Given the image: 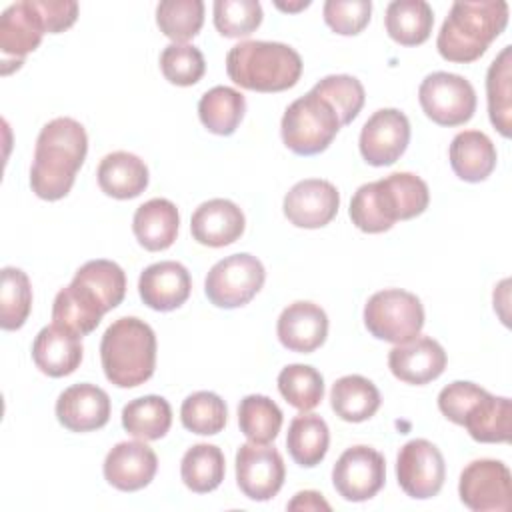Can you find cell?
I'll return each mask as SVG.
<instances>
[{
	"mask_svg": "<svg viewBox=\"0 0 512 512\" xmlns=\"http://www.w3.org/2000/svg\"><path fill=\"white\" fill-rule=\"evenodd\" d=\"M88 152L84 126L68 116L54 118L42 126L30 168V188L42 200L64 198L82 168Z\"/></svg>",
	"mask_w": 512,
	"mask_h": 512,
	"instance_id": "1",
	"label": "cell"
},
{
	"mask_svg": "<svg viewBox=\"0 0 512 512\" xmlns=\"http://www.w3.org/2000/svg\"><path fill=\"white\" fill-rule=\"evenodd\" d=\"M430 202L428 184L412 172H394L362 184L350 200L352 224L366 234L390 230L398 220L420 216Z\"/></svg>",
	"mask_w": 512,
	"mask_h": 512,
	"instance_id": "2",
	"label": "cell"
},
{
	"mask_svg": "<svg viewBox=\"0 0 512 512\" xmlns=\"http://www.w3.org/2000/svg\"><path fill=\"white\" fill-rule=\"evenodd\" d=\"M508 24L504 0L454 2L436 38L440 56L448 62H474Z\"/></svg>",
	"mask_w": 512,
	"mask_h": 512,
	"instance_id": "3",
	"label": "cell"
},
{
	"mask_svg": "<svg viewBox=\"0 0 512 512\" xmlns=\"http://www.w3.org/2000/svg\"><path fill=\"white\" fill-rule=\"evenodd\" d=\"M226 72L234 84L254 92H282L302 76L300 54L282 42L246 40L226 54Z\"/></svg>",
	"mask_w": 512,
	"mask_h": 512,
	"instance_id": "4",
	"label": "cell"
},
{
	"mask_svg": "<svg viewBox=\"0 0 512 512\" xmlns=\"http://www.w3.org/2000/svg\"><path fill=\"white\" fill-rule=\"evenodd\" d=\"M102 370L118 388L144 384L156 368L154 330L136 316L114 320L100 342Z\"/></svg>",
	"mask_w": 512,
	"mask_h": 512,
	"instance_id": "5",
	"label": "cell"
},
{
	"mask_svg": "<svg viewBox=\"0 0 512 512\" xmlns=\"http://www.w3.org/2000/svg\"><path fill=\"white\" fill-rule=\"evenodd\" d=\"M340 130L334 108L316 92L296 98L284 112L280 122L282 142L298 156H314L324 152Z\"/></svg>",
	"mask_w": 512,
	"mask_h": 512,
	"instance_id": "6",
	"label": "cell"
},
{
	"mask_svg": "<svg viewBox=\"0 0 512 512\" xmlns=\"http://www.w3.org/2000/svg\"><path fill=\"white\" fill-rule=\"evenodd\" d=\"M364 324L374 338L402 344L420 336L424 308L416 294L400 288H386L368 298L364 306Z\"/></svg>",
	"mask_w": 512,
	"mask_h": 512,
	"instance_id": "7",
	"label": "cell"
},
{
	"mask_svg": "<svg viewBox=\"0 0 512 512\" xmlns=\"http://www.w3.org/2000/svg\"><path fill=\"white\" fill-rule=\"evenodd\" d=\"M266 270L262 262L248 254H232L218 260L204 280L208 300L218 308H240L248 304L264 286Z\"/></svg>",
	"mask_w": 512,
	"mask_h": 512,
	"instance_id": "8",
	"label": "cell"
},
{
	"mask_svg": "<svg viewBox=\"0 0 512 512\" xmlns=\"http://www.w3.org/2000/svg\"><path fill=\"white\" fill-rule=\"evenodd\" d=\"M418 100L424 114L440 126L466 124L476 112L472 84L452 72L428 74L418 88Z\"/></svg>",
	"mask_w": 512,
	"mask_h": 512,
	"instance_id": "9",
	"label": "cell"
},
{
	"mask_svg": "<svg viewBox=\"0 0 512 512\" xmlns=\"http://www.w3.org/2000/svg\"><path fill=\"white\" fill-rule=\"evenodd\" d=\"M464 506L474 512H508L512 508V476L504 462L480 458L470 462L458 482Z\"/></svg>",
	"mask_w": 512,
	"mask_h": 512,
	"instance_id": "10",
	"label": "cell"
},
{
	"mask_svg": "<svg viewBox=\"0 0 512 512\" xmlns=\"http://www.w3.org/2000/svg\"><path fill=\"white\" fill-rule=\"evenodd\" d=\"M386 480L384 456L364 444L340 454L332 468V484L348 502H364L376 496Z\"/></svg>",
	"mask_w": 512,
	"mask_h": 512,
	"instance_id": "11",
	"label": "cell"
},
{
	"mask_svg": "<svg viewBox=\"0 0 512 512\" xmlns=\"http://www.w3.org/2000/svg\"><path fill=\"white\" fill-rule=\"evenodd\" d=\"M396 478L410 498L428 500L436 496L446 478L442 452L426 438L406 442L396 458Z\"/></svg>",
	"mask_w": 512,
	"mask_h": 512,
	"instance_id": "12",
	"label": "cell"
},
{
	"mask_svg": "<svg viewBox=\"0 0 512 512\" xmlns=\"http://www.w3.org/2000/svg\"><path fill=\"white\" fill-rule=\"evenodd\" d=\"M286 478L280 452L274 446L246 442L236 452V484L242 494L256 502L274 498Z\"/></svg>",
	"mask_w": 512,
	"mask_h": 512,
	"instance_id": "13",
	"label": "cell"
},
{
	"mask_svg": "<svg viewBox=\"0 0 512 512\" xmlns=\"http://www.w3.org/2000/svg\"><path fill=\"white\" fill-rule=\"evenodd\" d=\"M410 142V122L404 112L396 108L376 110L362 126L360 154L370 166L394 164Z\"/></svg>",
	"mask_w": 512,
	"mask_h": 512,
	"instance_id": "14",
	"label": "cell"
},
{
	"mask_svg": "<svg viewBox=\"0 0 512 512\" xmlns=\"http://www.w3.org/2000/svg\"><path fill=\"white\" fill-rule=\"evenodd\" d=\"M46 34L34 0L10 4L0 16V52L2 74H10L24 64L28 52H34Z\"/></svg>",
	"mask_w": 512,
	"mask_h": 512,
	"instance_id": "15",
	"label": "cell"
},
{
	"mask_svg": "<svg viewBox=\"0 0 512 512\" xmlns=\"http://www.w3.org/2000/svg\"><path fill=\"white\" fill-rule=\"evenodd\" d=\"M340 194L328 180L308 178L296 182L284 196V216L298 228H322L336 216Z\"/></svg>",
	"mask_w": 512,
	"mask_h": 512,
	"instance_id": "16",
	"label": "cell"
},
{
	"mask_svg": "<svg viewBox=\"0 0 512 512\" xmlns=\"http://www.w3.org/2000/svg\"><path fill=\"white\" fill-rule=\"evenodd\" d=\"M104 478L122 492H136L148 486L158 470L156 452L142 440L118 442L104 458Z\"/></svg>",
	"mask_w": 512,
	"mask_h": 512,
	"instance_id": "17",
	"label": "cell"
},
{
	"mask_svg": "<svg viewBox=\"0 0 512 512\" xmlns=\"http://www.w3.org/2000/svg\"><path fill=\"white\" fill-rule=\"evenodd\" d=\"M390 372L406 384H428L446 368L444 348L430 336H416L388 352Z\"/></svg>",
	"mask_w": 512,
	"mask_h": 512,
	"instance_id": "18",
	"label": "cell"
},
{
	"mask_svg": "<svg viewBox=\"0 0 512 512\" xmlns=\"http://www.w3.org/2000/svg\"><path fill=\"white\" fill-rule=\"evenodd\" d=\"M276 334L280 344L290 352L310 354L320 348L328 336V316L314 302H292L278 316Z\"/></svg>",
	"mask_w": 512,
	"mask_h": 512,
	"instance_id": "19",
	"label": "cell"
},
{
	"mask_svg": "<svg viewBox=\"0 0 512 512\" xmlns=\"http://www.w3.org/2000/svg\"><path fill=\"white\" fill-rule=\"evenodd\" d=\"M192 290L188 270L176 260H162L144 268L138 278V294L142 302L158 312L180 308Z\"/></svg>",
	"mask_w": 512,
	"mask_h": 512,
	"instance_id": "20",
	"label": "cell"
},
{
	"mask_svg": "<svg viewBox=\"0 0 512 512\" xmlns=\"http://www.w3.org/2000/svg\"><path fill=\"white\" fill-rule=\"evenodd\" d=\"M56 418L70 432L98 430L110 420V398L96 384H74L58 396Z\"/></svg>",
	"mask_w": 512,
	"mask_h": 512,
	"instance_id": "21",
	"label": "cell"
},
{
	"mask_svg": "<svg viewBox=\"0 0 512 512\" xmlns=\"http://www.w3.org/2000/svg\"><path fill=\"white\" fill-rule=\"evenodd\" d=\"M244 226L246 220L242 210L226 198L202 202L190 218L192 238L210 248H222L236 242L242 236Z\"/></svg>",
	"mask_w": 512,
	"mask_h": 512,
	"instance_id": "22",
	"label": "cell"
},
{
	"mask_svg": "<svg viewBox=\"0 0 512 512\" xmlns=\"http://www.w3.org/2000/svg\"><path fill=\"white\" fill-rule=\"evenodd\" d=\"M82 336L58 324L44 326L32 344V360L36 368L52 378L72 374L82 362Z\"/></svg>",
	"mask_w": 512,
	"mask_h": 512,
	"instance_id": "23",
	"label": "cell"
},
{
	"mask_svg": "<svg viewBox=\"0 0 512 512\" xmlns=\"http://www.w3.org/2000/svg\"><path fill=\"white\" fill-rule=\"evenodd\" d=\"M106 312L108 310L98 294L84 282L72 278V282L54 298L52 322L72 330L78 336H86L96 330Z\"/></svg>",
	"mask_w": 512,
	"mask_h": 512,
	"instance_id": "24",
	"label": "cell"
},
{
	"mask_svg": "<svg viewBox=\"0 0 512 512\" xmlns=\"http://www.w3.org/2000/svg\"><path fill=\"white\" fill-rule=\"evenodd\" d=\"M460 426H464L476 442H510L512 404L508 398L494 396L482 388V392L466 408Z\"/></svg>",
	"mask_w": 512,
	"mask_h": 512,
	"instance_id": "25",
	"label": "cell"
},
{
	"mask_svg": "<svg viewBox=\"0 0 512 512\" xmlns=\"http://www.w3.org/2000/svg\"><path fill=\"white\" fill-rule=\"evenodd\" d=\"M98 186L104 194L130 200L140 196L148 186V166L132 152H110L106 154L96 170Z\"/></svg>",
	"mask_w": 512,
	"mask_h": 512,
	"instance_id": "26",
	"label": "cell"
},
{
	"mask_svg": "<svg viewBox=\"0 0 512 512\" xmlns=\"http://www.w3.org/2000/svg\"><path fill=\"white\" fill-rule=\"evenodd\" d=\"M178 224V208L166 198H152L140 204L132 218V230L138 244L150 252L170 248L176 240Z\"/></svg>",
	"mask_w": 512,
	"mask_h": 512,
	"instance_id": "27",
	"label": "cell"
},
{
	"mask_svg": "<svg viewBox=\"0 0 512 512\" xmlns=\"http://www.w3.org/2000/svg\"><path fill=\"white\" fill-rule=\"evenodd\" d=\"M454 174L464 182H482L496 168V148L480 130L458 132L448 150Z\"/></svg>",
	"mask_w": 512,
	"mask_h": 512,
	"instance_id": "28",
	"label": "cell"
},
{
	"mask_svg": "<svg viewBox=\"0 0 512 512\" xmlns=\"http://www.w3.org/2000/svg\"><path fill=\"white\" fill-rule=\"evenodd\" d=\"M380 392L372 380L360 374L338 378L330 390V406L346 422H364L380 408Z\"/></svg>",
	"mask_w": 512,
	"mask_h": 512,
	"instance_id": "29",
	"label": "cell"
},
{
	"mask_svg": "<svg viewBox=\"0 0 512 512\" xmlns=\"http://www.w3.org/2000/svg\"><path fill=\"white\" fill-rule=\"evenodd\" d=\"M434 12L424 0H394L386 8L384 26L388 36L402 46H418L428 40Z\"/></svg>",
	"mask_w": 512,
	"mask_h": 512,
	"instance_id": "30",
	"label": "cell"
},
{
	"mask_svg": "<svg viewBox=\"0 0 512 512\" xmlns=\"http://www.w3.org/2000/svg\"><path fill=\"white\" fill-rule=\"evenodd\" d=\"M330 430L324 418L318 414H298L290 426L286 436V448L292 460L304 468H314L320 464L328 452Z\"/></svg>",
	"mask_w": 512,
	"mask_h": 512,
	"instance_id": "31",
	"label": "cell"
},
{
	"mask_svg": "<svg viewBox=\"0 0 512 512\" xmlns=\"http://www.w3.org/2000/svg\"><path fill=\"white\" fill-rule=\"evenodd\" d=\"M246 112V98L230 86H214L202 94L198 116L204 128L218 136H230L240 126Z\"/></svg>",
	"mask_w": 512,
	"mask_h": 512,
	"instance_id": "32",
	"label": "cell"
},
{
	"mask_svg": "<svg viewBox=\"0 0 512 512\" xmlns=\"http://www.w3.org/2000/svg\"><path fill=\"white\" fill-rule=\"evenodd\" d=\"M512 46H504L486 74L488 114L492 126L508 138L512 132Z\"/></svg>",
	"mask_w": 512,
	"mask_h": 512,
	"instance_id": "33",
	"label": "cell"
},
{
	"mask_svg": "<svg viewBox=\"0 0 512 512\" xmlns=\"http://www.w3.org/2000/svg\"><path fill=\"white\" fill-rule=\"evenodd\" d=\"M172 426V408L166 398L148 394L122 408V428L140 440H160Z\"/></svg>",
	"mask_w": 512,
	"mask_h": 512,
	"instance_id": "34",
	"label": "cell"
},
{
	"mask_svg": "<svg viewBox=\"0 0 512 512\" xmlns=\"http://www.w3.org/2000/svg\"><path fill=\"white\" fill-rule=\"evenodd\" d=\"M226 472L224 454L214 444H194L186 450L180 462V476L186 488H190L196 494H206L216 490Z\"/></svg>",
	"mask_w": 512,
	"mask_h": 512,
	"instance_id": "35",
	"label": "cell"
},
{
	"mask_svg": "<svg viewBox=\"0 0 512 512\" xmlns=\"http://www.w3.org/2000/svg\"><path fill=\"white\" fill-rule=\"evenodd\" d=\"M282 420L278 404L264 394H248L238 404V426L250 442H272L282 428Z\"/></svg>",
	"mask_w": 512,
	"mask_h": 512,
	"instance_id": "36",
	"label": "cell"
},
{
	"mask_svg": "<svg viewBox=\"0 0 512 512\" xmlns=\"http://www.w3.org/2000/svg\"><path fill=\"white\" fill-rule=\"evenodd\" d=\"M278 390L290 406L308 412L322 402L324 378L308 364H288L278 374Z\"/></svg>",
	"mask_w": 512,
	"mask_h": 512,
	"instance_id": "37",
	"label": "cell"
},
{
	"mask_svg": "<svg viewBox=\"0 0 512 512\" xmlns=\"http://www.w3.org/2000/svg\"><path fill=\"white\" fill-rule=\"evenodd\" d=\"M32 286L24 270L6 266L2 268L0 288V326L4 330H18L30 316Z\"/></svg>",
	"mask_w": 512,
	"mask_h": 512,
	"instance_id": "38",
	"label": "cell"
},
{
	"mask_svg": "<svg viewBox=\"0 0 512 512\" xmlns=\"http://www.w3.org/2000/svg\"><path fill=\"white\" fill-rule=\"evenodd\" d=\"M156 24L176 44L194 38L204 24L202 0H166L156 6Z\"/></svg>",
	"mask_w": 512,
	"mask_h": 512,
	"instance_id": "39",
	"label": "cell"
},
{
	"mask_svg": "<svg viewBox=\"0 0 512 512\" xmlns=\"http://www.w3.org/2000/svg\"><path fill=\"white\" fill-rule=\"evenodd\" d=\"M182 426L200 436H214L224 430L228 420V408L224 400L208 390L190 394L180 408Z\"/></svg>",
	"mask_w": 512,
	"mask_h": 512,
	"instance_id": "40",
	"label": "cell"
},
{
	"mask_svg": "<svg viewBox=\"0 0 512 512\" xmlns=\"http://www.w3.org/2000/svg\"><path fill=\"white\" fill-rule=\"evenodd\" d=\"M312 92L322 96L338 114L340 126L350 124L362 110L366 94L358 78L348 74H332L314 84Z\"/></svg>",
	"mask_w": 512,
	"mask_h": 512,
	"instance_id": "41",
	"label": "cell"
},
{
	"mask_svg": "<svg viewBox=\"0 0 512 512\" xmlns=\"http://www.w3.org/2000/svg\"><path fill=\"white\" fill-rule=\"evenodd\" d=\"M74 278L90 286L98 294V298L104 302L106 310L116 308L124 300L126 276H124V270L112 260H104V258L88 260L76 270Z\"/></svg>",
	"mask_w": 512,
	"mask_h": 512,
	"instance_id": "42",
	"label": "cell"
},
{
	"mask_svg": "<svg viewBox=\"0 0 512 512\" xmlns=\"http://www.w3.org/2000/svg\"><path fill=\"white\" fill-rule=\"evenodd\" d=\"M262 6L258 0H216L214 26L226 38L250 36L262 24Z\"/></svg>",
	"mask_w": 512,
	"mask_h": 512,
	"instance_id": "43",
	"label": "cell"
},
{
	"mask_svg": "<svg viewBox=\"0 0 512 512\" xmlns=\"http://www.w3.org/2000/svg\"><path fill=\"white\" fill-rule=\"evenodd\" d=\"M160 70L170 84L192 86L204 76L206 62L196 46L172 42L160 54Z\"/></svg>",
	"mask_w": 512,
	"mask_h": 512,
	"instance_id": "44",
	"label": "cell"
},
{
	"mask_svg": "<svg viewBox=\"0 0 512 512\" xmlns=\"http://www.w3.org/2000/svg\"><path fill=\"white\" fill-rule=\"evenodd\" d=\"M324 22L342 36H354L360 34L372 14V2L370 0H328L322 8Z\"/></svg>",
	"mask_w": 512,
	"mask_h": 512,
	"instance_id": "45",
	"label": "cell"
},
{
	"mask_svg": "<svg viewBox=\"0 0 512 512\" xmlns=\"http://www.w3.org/2000/svg\"><path fill=\"white\" fill-rule=\"evenodd\" d=\"M46 34L68 30L78 18V4L72 0H34Z\"/></svg>",
	"mask_w": 512,
	"mask_h": 512,
	"instance_id": "46",
	"label": "cell"
},
{
	"mask_svg": "<svg viewBox=\"0 0 512 512\" xmlns=\"http://www.w3.org/2000/svg\"><path fill=\"white\" fill-rule=\"evenodd\" d=\"M288 510H330V504L316 490H302L290 502Z\"/></svg>",
	"mask_w": 512,
	"mask_h": 512,
	"instance_id": "47",
	"label": "cell"
},
{
	"mask_svg": "<svg viewBox=\"0 0 512 512\" xmlns=\"http://www.w3.org/2000/svg\"><path fill=\"white\" fill-rule=\"evenodd\" d=\"M276 6L280 10H286V12H294V10H300V8H306L310 6V0H304V2H298V4H282V2H276Z\"/></svg>",
	"mask_w": 512,
	"mask_h": 512,
	"instance_id": "48",
	"label": "cell"
}]
</instances>
